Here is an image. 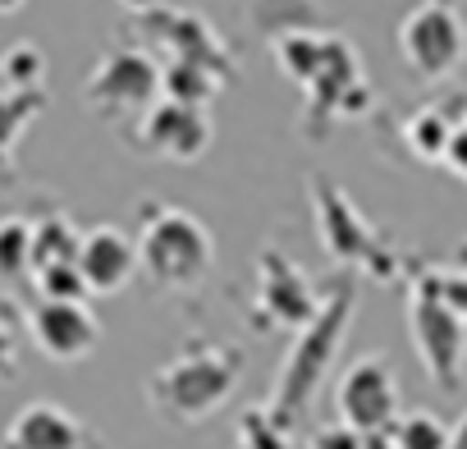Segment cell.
I'll use <instances>...</instances> for the list:
<instances>
[{
	"instance_id": "1",
	"label": "cell",
	"mask_w": 467,
	"mask_h": 449,
	"mask_svg": "<svg viewBox=\"0 0 467 449\" xmlns=\"http://www.w3.org/2000/svg\"><path fill=\"white\" fill-rule=\"evenodd\" d=\"M271 51L285 78L303 83L307 92V110H303L307 138H326L335 120H353L367 110L371 101L367 69L339 33H312V28L280 33L271 37Z\"/></svg>"
},
{
	"instance_id": "2",
	"label": "cell",
	"mask_w": 467,
	"mask_h": 449,
	"mask_svg": "<svg viewBox=\"0 0 467 449\" xmlns=\"http://www.w3.org/2000/svg\"><path fill=\"white\" fill-rule=\"evenodd\" d=\"M239 376H244V353L234 344L192 339L147 376V403L170 426H197L229 403V394L239 390Z\"/></svg>"
},
{
	"instance_id": "3",
	"label": "cell",
	"mask_w": 467,
	"mask_h": 449,
	"mask_svg": "<svg viewBox=\"0 0 467 449\" xmlns=\"http://www.w3.org/2000/svg\"><path fill=\"white\" fill-rule=\"evenodd\" d=\"M353 312H358V280L353 276H339L335 289L326 294L321 312L294 335V344H289V353L280 362V376L271 385V399L266 403L285 422H298L317 403L330 367L339 362V349H344V335L353 326Z\"/></svg>"
},
{
	"instance_id": "4",
	"label": "cell",
	"mask_w": 467,
	"mask_h": 449,
	"mask_svg": "<svg viewBox=\"0 0 467 449\" xmlns=\"http://www.w3.org/2000/svg\"><path fill=\"white\" fill-rule=\"evenodd\" d=\"M138 266L147 285L165 294H188L206 285L215 266V239L211 230L183 206L147 202L142 206V230H138Z\"/></svg>"
},
{
	"instance_id": "5",
	"label": "cell",
	"mask_w": 467,
	"mask_h": 449,
	"mask_svg": "<svg viewBox=\"0 0 467 449\" xmlns=\"http://www.w3.org/2000/svg\"><path fill=\"white\" fill-rule=\"evenodd\" d=\"M408 330L426 367V381L444 394H458L467 371V321L449 308V298L440 294V276L431 271H421L408 289Z\"/></svg>"
},
{
	"instance_id": "6",
	"label": "cell",
	"mask_w": 467,
	"mask_h": 449,
	"mask_svg": "<svg viewBox=\"0 0 467 449\" xmlns=\"http://www.w3.org/2000/svg\"><path fill=\"white\" fill-rule=\"evenodd\" d=\"M307 197H312V215H317V239L321 248L344 262V266H367L376 280H394V266L399 257L389 253V244L367 224V215L348 202V193L326 179V174H312L307 179Z\"/></svg>"
},
{
	"instance_id": "7",
	"label": "cell",
	"mask_w": 467,
	"mask_h": 449,
	"mask_svg": "<svg viewBox=\"0 0 467 449\" xmlns=\"http://www.w3.org/2000/svg\"><path fill=\"white\" fill-rule=\"evenodd\" d=\"M161 69L147 47H110L83 83V101L101 120H142L161 101Z\"/></svg>"
},
{
	"instance_id": "8",
	"label": "cell",
	"mask_w": 467,
	"mask_h": 449,
	"mask_svg": "<svg viewBox=\"0 0 467 449\" xmlns=\"http://www.w3.org/2000/svg\"><path fill=\"white\" fill-rule=\"evenodd\" d=\"M403 65L421 83H444L467 56V24L453 0H421L412 5L394 33Z\"/></svg>"
},
{
	"instance_id": "9",
	"label": "cell",
	"mask_w": 467,
	"mask_h": 449,
	"mask_svg": "<svg viewBox=\"0 0 467 449\" xmlns=\"http://www.w3.org/2000/svg\"><path fill=\"white\" fill-rule=\"evenodd\" d=\"M335 412L362 435H385L403 412H399V381L385 353H362L353 358L339 381H335Z\"/></svg>"
},
{
	"instance_id": "10",
	"label": "cell",
	"mask_w": 467,
	"mask_h": 449,
	"mask_svg": "<svg viewBox=\"0 0 467 449\" xmlns=\"http://www.w3.org/2000/svg\"><path fill=\"white\" fill-rule=\"evenodd\" d=\"M129 138H133V147H138L142 156L192 165V161L206 156V147H211V138H215V124H211L206 106H188V101L161 97L142 120H133Z\"/></svg>"
},
{
	"instance_id": "11",
	"label": "cell",
	"mask_w": 467,
	"mask_h": 449,
	"mask_svg": "<svg viewBox=\"0 0 467 449\" xmlns=\"http://www.w3.org/2000/svg\"><path fill=\"white\" fill-rule=\"evenodd\" d=\"M138 33H142L151 47H161L170 60L206 65V69H215V74H224V78L234 74V60H229L220 33H211V24H206L202 15H192V10L151 5V10L138 15ZM170 60H165V65H170Z\"/></svg>"
},
{
	"instance_id": "12",
	"label": "cell",
	"mask_w": 467,
	"mask_h": 449,
	"mask_svg": "<svg viewBox=\"0 0 467 449\" xmlns=\"http://www.w3.org/2000/svg\"><path fill=\"white\" fill-rule=\"evenodd\" d=\"M321 294L312 289V280L275 248H262V262H257V326L271 330V326H289L294 335L321 312Z\"/></svg>"
},
{
	"instance_id": "13",
	"label": "cell",
	"mask_w": 467,
	"mask_h": 449,
	"mask_svg": "<svg viewBox=\"0 0 467 449\" xmlns=\"http://www.w3.org/2000/svg\"><path fill=\"white\" fill-rule=\"evenodd\" d=\"M28 335L42 358L65 362V367L92 358L101 344V326L83 298H37L28 308Z\"/></svg>"
},
{
	"instance_id": "14",
	"label": "cell",
	"mask_w": 467,
	"mask_h": 449,
	"mask_svg": "<svg viewBox=\"0 0 467 449\" xmlns=\"http://www.w3.org/2000/svg\"><path fill=\"white\" fill-rule=\"evenodd\" d=\"M0 449H101V440L83 417H74L56 399H33L10 417Z\"/></svg>"
},
{
	"instance_id": "15",
	"label": "cell",
	"mask_w": 467,
	"mask_h": 449,
	"mask_svg": "<svg viewBox=\"0 0 467 449\" xmlns=\"http://www.w3.org/2000/svg\"><path fill=\"white\" fill-rule=\"evenodd\" d=\"M78 271L88 280V294H119L133 285L138 266V239H129L115 224H97V230L83 235L78 248Z\"/></svg>"
},
{
	"instance_id": "16",
	"label": "cell",
	"mask_w": 467,
	"mask_h": 449,
	"mask_svg": "<svg viewBox=\"0 0 467 449\" xmlns=\"http://www.w3.org/2000/svg\"><path fill=\"white\" fill-rule=\"evenodd\" d=\"M47 88L37 92H15V88H0V188H10L15 183V151H19V138L24 129L47 110Z\"/></svg>"
},
{
	"instance_id": "17",
	"label": "cell",
	"mask_w": 467,
	"mask_h": 449,
	"mask_svg": "<svg viewBox=\"0 0 467 449\" xmlns=\"http://www.w3.org/2000/svg\"><path fill=\"white\" fill-rule=\"evenodd\" d=\"M458 133V120H449L444 106H417L408 120H403V142L417 161H444L449 156V142Z\"/></svg>"
},
{
	"instance_id": "18",
	"label": "cell",
	"mask_w": 467,
	"mask_h": 449,
	"mask_svg": "<svg viewBox=\"0 0 467 449\" xmlns=\"http://www.w3.org/2000/svg\"><path fill=\"white\" fill-rule=\"evenodd\" d=\"M78 248H83V235L74 230L69 215L51 211V215H37L33 220V276L47 271V266L78 262Z\"/></svg>"
},
{
	"instance_id": "19",
	"label": "cell",
	"mask_w": 467,
	"mask_h": 449,
	"mask_svg": "<svg viewBox=\"0 0 467 449\" xmlns=\"http://www.w3.org/2000/svg\"><path fill=\"white\" fill-rule=\"evenodd\" d=\"M33 280V220L0 215V285Z\"/></svg>"
},
{
	"instance_id": "20",
	"label": "cell",
	"mask_w": 467,
	"mask_h": 449,
	"mask_svg": "<svg viewBox=\"0 0 467 449\" xmlns=\"http://www.w3.org/2000/svg\"><path fill=\"white\" fill-rule=\"evenodd\" d=\"M220 88H224V74H215V69H206V65L170 60V65L161 69V97H174V101H188V106H206Z\"/></svg>"
},
{
	"instance_id": "21",
	"label": "cell",
	"mask_w": 467,
	"mask_h": 449,
	"mask_svg": "<svg viewBox=\"0 0 467 449\" xmlns=\"http://www.w3.org/2000/svg\"><path fill=\"white\" fill-rule=\"evenodd\" d=\"M239 449H294V422H285L271 403H257L239 417Z\"/></svg>"
},
{
	"instance_id": "22",
	"label": "cell",
	"mask_w": 467,
	"mask_h": 449,
	"mask_svg": "<svg viewBox=\"0 0 467 449\" xmlns=\"http://www.w3.org/2000/svg\"><path fill=\"white\" fill-rule=\"evenodd\" d=\"M0 88H15V92H37L47 88V56L33 42H15L0 51Z\"/></svg>"
},
{
	"instance_id": "23",
	"label": "cell",
	"mask_w": 467,
	"mask_h": 449,
	"mask_svg": "<svg viewBox=\"0 0 467 449\" xmlns=\"http://www.w3.org/2000/svg\"><path fill=\"white\" fill-rule=\"evenodd\" d=\"M394 449H453V426L435 412H403L389 426Z\"/></svg>"
},
{
	"instance_id": "24",
	"label": "cell",
	"mask_w": 467,
	"mask_h": 449,
	"mask_svg": "<svg viewBox=\"0 0 467 449\" xmlns=\"http://www.w3.org/2000/svg\"><path fill=\"white\" fill-rule=\"evenodd\" d=\"M33 285H37V298H88V280H83L78 262L47 266L33 276Z\"/></svg>"
},
{
	"instance_id": "25",
	"label": "cell",
	"mask_w": 467,
	"mask_h": 449,
	"mask_svg": "<svg viewBox=\"0 0 467 449\" xmlns=\"http://www.w3.org/2000/svg\"><path fill=\"white\" fill-rule=\"evenodd\" d=\"M307 449H367V435L353 431L348 422H330V426H317L307 435Z\"/></svg>"
},
{
	"instance_id": "26",
	"label": "cell",
	"mask_w": 467,
	"mask_h": 449,
	"mask_svg": "<svg viewBox=\"0 0 467 449\" xmlns=\"http://www.w3.org/2000/svg\"><path fill=\"white\" fill-rule=\"evenodd\" d=\"M15 376H19V330L5 312H0V385L15 381Z\"/></svg>"
},
{
	"instance_id": "27",
	"label": "cell",
	"mask_w": 467,
	"mask_h": 449,
	"mask_svg": "<svg viewBox=\"0 0 467 449\" xmlns=\"http://www.w3.org/2000/svg\"><path fill=\"white\" fill-rule=\"evenodd\" d=\"M440 276V294L449 298V308L467 321V271H435Z\"/></svg>"
},
{
	"instance_id": "28",
	"label": "cell",
	"mask_w": 467,
	"mask_h": 449,
	"mask_svg": "<svg viewBox=\"0 0 467 449\" xmlns=\"http://www.w3.org/2000/svg\"><path fill=\"white\" fill-rule=\"evenodd\" d=\"M444 165H449L458 179H467V120H458V133H453V142H449Z\"/></svg>"
},
{
	"instance_id": "29",
	"label": "cell",
	"mask_w": 467,
	"mask_h": 449,
	"mask_svg": "<svg viewBox=\"0 0 467 449\" xmlns=\"http://www.w3.org/2000/svg\"><path fill=\"white\" fill-rule=\"evenodd\" d=\"M367 449H394V440H389V431H385V435H367Z\"/></svg>"
},
{
	"instance_id": "30",
	"label": "cell",
	"mask_w": 467,
	"mask_h": 449,
	"mask_svg": "<svg viewBox=\"0 0 467 449\" xmlns=\"http://www.w3.org/2000/svg\"><path fill=\"white\" fill-rule=\"evenodd\" d=\"M453 449H467V417L453 426Z\"/></svg>"
},
{
	"instance_id": "31",
	"label": "cell",
	"mask_w": 467,
	"mask_h": 449,
	"mask_svg": "<svg viewBox=\"0 0 467 449\" xmlns=\"http://www.w3.org/2000/svg\"><path fill=\"white\" fill-rule=\"evenodd\" d=\"M28 5V0H0V15H19Z\"/></svg>"
},
{
	"instance_id": "32",
	"label": "cell",
	"mask_w": 467,
	"mask_h": 449,
	"mask_svg": "<svg viewBox=\"0 0 467 449\" xmlns=\"http://www.w3.org/2000/svg\"><path fill=\"white\" fill-rule=\"evenodd\" d=\"M119 5H129L133 15H142V10H151V5H156V0H119Z\"/></svg>"
}]
</instances>
